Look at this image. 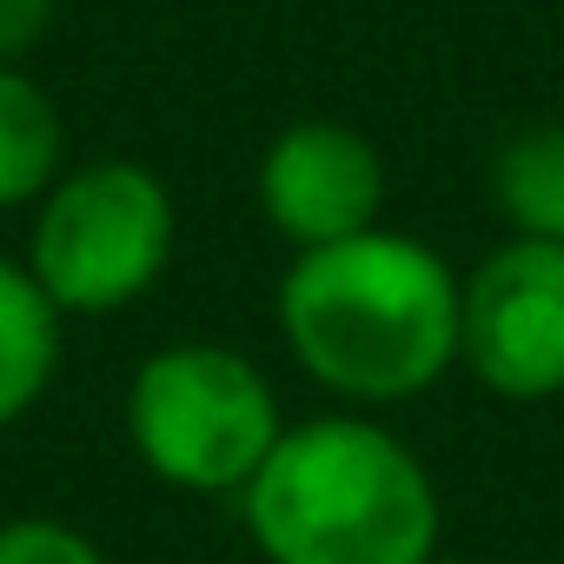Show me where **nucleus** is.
<instances>
[{
  "label": "nucleus",
  "instance_id": "9d476101",
  "mask_svg": "<svg viewBox=\"0 0 564 564\" xmlns=\"http://www.w3.org/2000/svg\"><path fill=\"white\" fill-rule=\"evenodd\" d=\"M0 564H107V551L61 518H8L0 524Z\"/></svg>",
  "mask_w": 564,
  "mask_h": 564
},
{
  "label": "nucleus",
  "instance_id": "0eeeda50",
  "mask_svg": "<svg viewBox=\"0 0 564 564\" xmlns=\"http://www.w3.org/2000/svg\"><path fill=\"white\" fill-rule=\"evenodd\" d=\"M54 366H61V313L28 272V259L0 252V432L21 425L47 399Z\"/></svg>",
  "mask_w": 564,
  "mask_h": 564
},
{
  "label": "nucleus",
  "instance_id": "6e6552de",
  "mask_svg": "<svg viewBox=\"0 0 564 564\" xmlns=\"http://www.w3.org/2000/svg\"><path fill=\"white\" fill-rule=\"evenodd\" d=\"M61 153L67 127L47 87L28 67H0V213L47 199V186L61 180Z\"/></svg>",
  "mask_w": 564,
  "mask_h": 564
},
{
  "label": "nucleus",
  "instance_id": "39448f33",
  "mask_svg": "<svg viewBox=\"0 0 564 564\" xmlns=\"http://www.w3.org/2000/svg\"><path fill=\"white\" fill-rule=\"evenodd\" d=\"M458 366L511 405H538L564 392V246L557 239L511 232L465 272Z\"/></svg>",
  "mask_w": 564,
  "mask_h": 564
},
{
  "label": "nucleus",
  "instance_id": "423d86ee",
  "mask_svg": "<svg viewBox=\"0 0 564 564\" xmlns=\"http://www.w3.org/2000/svg\"><path fill=\"white\" fill-rule=\"evenodd\" d=\"M386 206V160L346 120H293L259 160V213L293 252L372 232Z\"/></svg>",
  "mask_w": 564,
  "mask_h": 564
},
{
  "label": "nucleus",
  "instance_id": "1a4fd4ad",
  "mask_svg": "<svg viewBox=\"0 0 564 564\" xmlns=\"http://www.w3.org/2000/svg\"><path fill=\"white\" fill-rule=\"evenodd\" d=\"M491 206L518 239L564 246V120L524 127L491 160Z\"/></svg>",
  "mask_w": 564,
  "mask_h": 564
},
{
  "label": "nucleus",
  "instance_id": "20e7f679",
  "mask_svg": "<svg viewBox=\"0 0 564 564\" xmlns=\"http://www.w3.org/2000/svg\"><path fill=\"white\" fill-rule=\"evenodd\" d=\"M173 239L180 213L166 180L140 160H94L47 186L28 239V272L61 319H107L160 286Z\"/></svg>",
  "mask_w": 564,
  "mask_h": 564
},
{
  "label": "nucleus",
  "instance_id": "f257e3e1",
  "mask_svg": "<svg viewBox=\"0 0 564 564\" xmlns=\"http://www.w3.org/2000/svg\"><path fill=\"white\" fill-rule=\"evenodd\" d=\"M465 279L419 232H352L293 252L279 272L272 319L313 386L346 405H405L458 366Z\"/></svg>",
  "mask_w": 564,
  "mask_h": 564
},
{
  "label": "nucleus",
  "instance_id": "7ed1b4c3",
  "mask_svg": "<svg viewBox=\"0 0 564 564\" xmlns=\"http://www.w3.org/2000/svg\"><path fill=\"white\" fill-rule=\"evenodd\" d=\"M279 432L286 419L265 372L213 339L160 346L127 386V438L140 465L193 498H239Z\"/></svg>",
  "mask_w": 564,
  "mask_h": 564
},
{
  "label": "nucleus",
  "instance_id": "f8f14e48",
  "mask_svg": "<svg viewBox=\"0 0 564 564\" xmlns=\"http://www.w3.org/2000/svg\"><path fill=\"white\" fill-rule=\"evenodd\" d=\"M425 564H458V557H445V551H438V557H425Z\"/></svg>",
  "mask_w": 564,
  "mask_h": 564
},
{
  "label": "nucleus",
  "instance_id": "9b49d317",
  "mask_svg": "<svg viewBox=\"0 0 564 564\" xmlns=\"http://www.w3.org/2000/svg\"><path fill=\"white\" fill-rule=\"evenodd\" d=\"M54 28V0H0V67H21Z\"/></svg>",
  "mask_w": 564,
  "mask_h": 564
},
{
  "label": "nucleus",
  "instance_id": "f03ea898",
  "mask_svg": "<svg viewBox=\"0 0 564 564\" xmlns=\"http://www.w3.org/2000/svg\"><path fill=\"white\" fill-rule=\"evenodd\" d=\"M265 564H425L438 557V485L425 458L366 412L286 425L239 491Z\"/></svg>",
  "mask_w": 564,
  "mask_h": 564
}]
</instances>
